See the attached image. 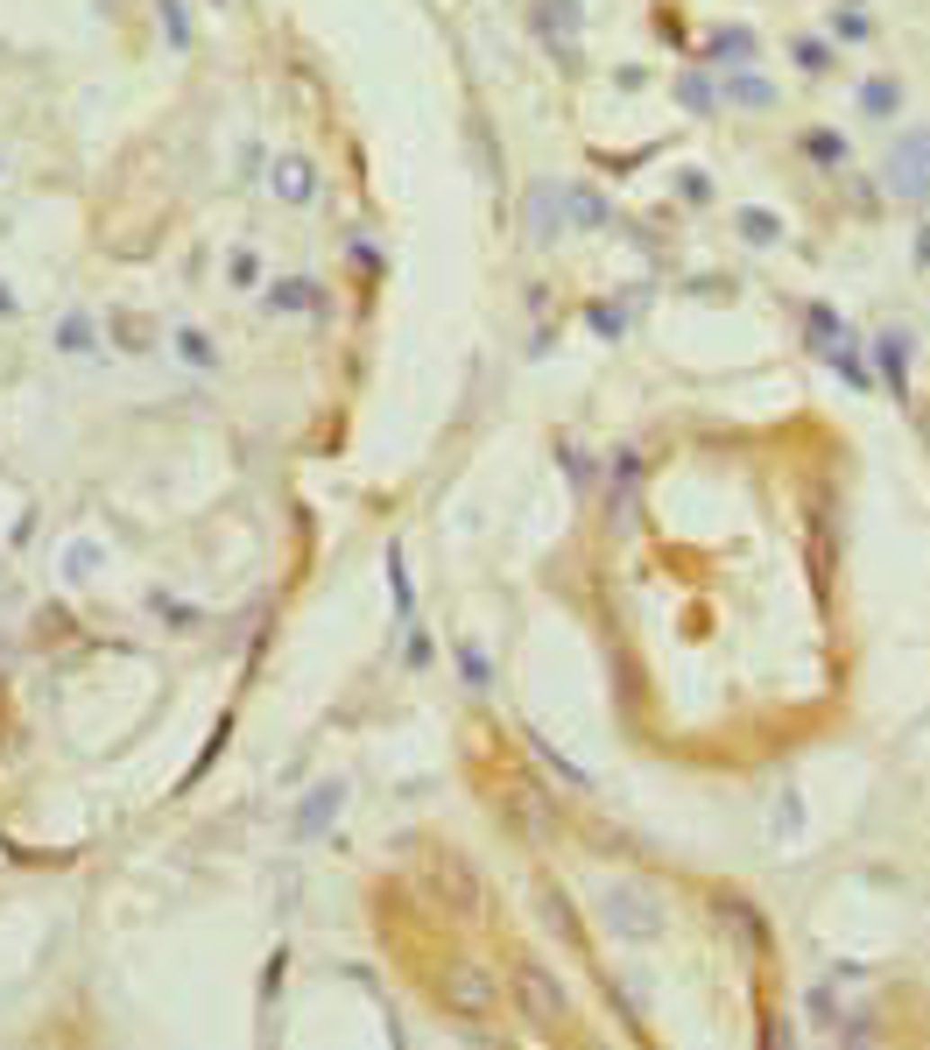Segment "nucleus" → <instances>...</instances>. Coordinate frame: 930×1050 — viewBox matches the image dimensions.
<instances>
[{"label": "nucleus", "instance_id": "obj_1", "mask_svg": "<svg viewBox=\"0 0 930 1050\" xmlns=\"http://www.w3.org/2000/svg\"><path fill=\"white\" fill-rule=\"evenodd\" d=\"M874 353H881V367H888V381H895V388H902V360H909V346H902V338L888 332V338H874Z\"/></svg>", "mask_w": 930, "mask_h": 1050}, {"label": "nucleus", "instance_id": "obj_2", "mask_svg": "<svg viewBox=\"0 0 930 1050\" xmlns=\"http://www.w3.org/2000/svg\"><path fill=\"white\" fill-rule=\"evenodd\" d=\"M740 233H747V240H761V247H768V240H775V233H782V226H775V219H768V211H747V219H740Z\"/></svg>", "mask_w": 930, "mask_h": 1050}, {"label": "nucleus", "instance_id": "obj_3", "mask_svg": "<svg viewBox=\"0 0 930 1050\" xmlns=\"http://www.w3.org/2000/svg\"><path fill=\"white\" fill-rule=\"evenodd\" d=\"M797 64L803 71H825V42H797Z\"/></svg>", "mask_w": 930, "mask_h": 1050}, {"label": "nucleus", "instance_id": "obj_4", "mask_svg": "<svg viewBox=\"0 0 930 1050\" xmlns=\"http://www.w3.org/2000/svg\"><path fill=\"white\" fill-rule=\"evenodd\" d=\"M917 254H924V261H930V233H924V247H917Z\"/></svg>", "mask_w": 930, "mask_h": 1050}]
</instances>
